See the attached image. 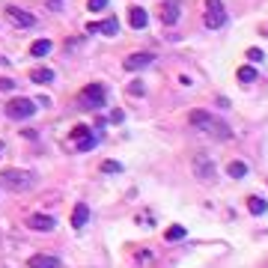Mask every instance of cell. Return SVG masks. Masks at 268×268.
<instances>
[{"label": "cell", "mask_w": 268, "mask_h": 268, "mask_svg": "<svg viewBox=\"0 0 268 268\" xmlns=\"http://www.w3.org/2000/svg\"><path fill=\"white\" fill-rule=\"evenodd\" d=\"M188 119H191V125H197V128H203V131H209L215 140H230V137H233V131H230V125H227V122L215 119V116H212V113H206V110H194Z\"/></svg>", "instance_id": "1"}, {"label": "cell", "mask_w": 268, "mask_h": 268, "mask_svg": "<svg viewBox=\"0 0 268 268\" xmlns=\"http://www.w3.org/2000/svg\"><path fill=\"white\" fill-rule=\"evenodd\" d=\"M33 179L36 176L30 173V170H18V167L0 173V182H3L9 191H30V188H33Z\"/></svg>", "instance_id": "2"}, {"label": "cell", "mask_w": 268, "mask_h": 268, "mask_svg": "<svg viewBox=\"0 0 268 268\" xmlns=\"http://www.w3.org/2000/svg\"><path fill=\"white\" fill-rule=\"evenodd\" d=\"M227 24V9L221 0H206V27L209 30H218Z\"/></svg>", "instance_id": "3"}, {"label": "cell", "mask_w": 268, "mask_h": 268, "mask_svg": "<svg viewBox=\"0 0 268 268\" xmlns=\"http://www.w3.org/2000/svg\"><path fill=\"white\" fill-rule=\"evenodd\" d=\"M36 113V104L30 99H12L6 104V116L9 119H27V116H33Z\"/></svg>", "instance_id": "4"}, {"label": "cell", "mask_w": 268, "mask_h": 268, "mask_svg": "<svg viewBox=\"0 0 268 268\" xmlns=\"http://www.w3.org/2000/svg\"><path fill=\"white\" fill-rule=\"evenodd\" d=\"M104 87L101 84H90V87H84V93H81V104L84 107H104Z\"/></svg>", "instance_id": "5"}, {"label": "cell", "mask_w": 268, "mask_h": 268, "mask_svg": "<svg viewBox=\"0 0 268 268\" xmlns=\"http://www.w3.org/2000/svg\"><path fill=\"white\" fill-rule=\"evenodd\" d=\"M6 15H9V21H12V24H18V27H33V24H36V15L24 12L21 6H9V9H6Z\"/></svg>", "instance_id": "6"}, {"label": "cell", "mask_w": 268, "mask_h": 268, "mask_svg": "<svg viewBox=\"0 0 268 268\" xmlns=\"http://www.w3.org/2000/svg\"><path fill=\"white\" fill-rule=\"evenodd\" d=\"M179 15H182V3H179V0H164V6H161V21H164V24H176Z\"/></svg>", "instance_id": "7"}, {"label": "cell", "mask_w": 268, "mask_h": 268, "mask_svg": "<svg viewBox=\"0 0 268 268\" xmlns=\"http://www.w3.org/2000/svg\"><path fill=\"white\" fill-rule=\"evenodd\" d=\"M152 60H155L152 54H146V51H140V54H131V57L125 60V69H128V72H137V69H146V66H149V63H152Z\"/></svg>", "instance_id": "8"}, {"label": "cell", "mask_w": 268, "mask_h": 268, "mask_svg": "<svg viewBox=\"0 0 268 268\" xmlns=\"http://www.w3.org/2000/svg\"><path fill=\"white\" fill-rule=\"evenodd\" d=\"M30 227L39 230V233H51V230L57 227V221H54L51 215H33V218H30Z\"/></svg>", "instance_id": "9"}, {"label": "cell", "mask_w": 268, "mask_h": 268, "mask_svg": "<svg viewBox=\"0 0 268 268\" xmlns=\"http://www.w3.org/2000/svg\"><path fill=\"white\" fill-rule=\"evenodd\" d=\"M146 21H149L146 9H140V6H131V9H128V24H131L134 30H143V27H146Z\"/></svg>", "instance_id": "10"}, {"label": "cell", "mask_w": 268, "mask_h": 268, "mask_svg": "<svg viewBox=\"0 0 268 268\" xmlns=\"http://www.w3.org/2000/svg\"><path fill=\"white\" fill-rule=\"evenodd\" d=\"M87 221H90V209H87V203H78V206H75V212H72V227H75V230H81Z\"/></svg>", "instance_id": "11"}, {"label": "cell", "mask_w": 268, "mask_h": 268, "mask_svg": "<svg viewBox=\"0 0 268 268\" xmlns=\"http://www.w3.org/2000/svg\"><path fill=\"white\" fill-rule=\"evenodd\" d=\"M87 30H90V33H107V36H116L119 24H116V18H107V21H101V24H87Z\"/></svg>", "instance_id": "12"}, {"label": "cell", "mask_w": 268, "mask_h": 268, "mask_svg": "<svg viewBox=\"0 0 268 268\" xmlns=\"http://www.w3.org/2000/svg\"><path fill=\"white\" fill-rule=\"evenodd\" d=\"M30 268H60V259L48 256V253H36V256H30Z\"/></svg>", "instance_id": "13"}, {"label": "cell", "mask_w": 268, "mask_h": 268, "mask_svg": "<svg viewBox=\"0 0 268 268\" xmlns=\"http://www.w3.org/2000/svg\"><path fill=\"white\" fill-rule=\"evenodd\" d=\"M194 173H197V176H200V179H215V164H212V161H209V158H197V161H194Z\"/></svg>", "instance_id": "14"}, {"label": "cell", "mask_w": 268, "mask_h": 268, "mask_svg": "<svg viewBox=\"0 0 268 268\" xmlns=\"http://www.w3.org/2000/svg\"><path fill=\"white\" fill-rule=\"evenodd\" d=\"M247 209H250L253 215H265V212H268V203L262 200V197H250V200H247Z\"/></svg>", "instance_id": "15"}, {"label": "cell", "mask_w": 268, "mask_h": 268, "mask_svg": "<svg viewBox=\"0 0 268 268\" xmlns=\"http://www.w3.org/2000/svg\"><path fill=\"white\" fill-rule=\"evenodd\" d=\"M51 48H54V45H51L48 39H39V42H33L30 51H33V57H45V54H51Z\"/></svg>", "instance_id": "16"}, {"label": "cell", "mask_w": 268, "mask_h": 268, "mask_svg": "<svg viewBox=\"0 0 268 268\" xmlns=\"http://www.w3.org/2000/svg\"><path fill=\"white\" fill-rule=\"evenodd\" d=\"M238 81H241V84H253V81H256V69L253 66H241L238 69Z\"/></svg>", "instance_id": "17"}, {"label": "cell", "mask_w": 268, "mask_h": 268, "mask_svg": "<svg viewBox=\"0 0 268 268\" xmlns=\"http://www.w3.org/2000/svg\"><path fill=\"white\" fill-rule=\"evenodd\" d=\"M30 78H33L36 84H48V81H54V72L51 69H36Z\"/></svg>", "instance_id": "18"}, {"label": "cell", "mask_w": 268, "mask_h": 268, "mask_svg": "<svg viewBox=\"0 0 268 268\" xmlns=\"http://www.w3.org/2000/svg\"><path fill=\"white\" fill-rule=\"evenodd\" d=\"M227 173H230L233 179H241V176H247V164H241V161H233V164L227 167Z\"/></svg>", "instance_id": "19"}, {"label": "cell", "mask_w": 268, "mask_h": 268, "mask_svg": "<svg viewBox=\"0 0 268 268\" xmlns=\"http://www.w3.org/2000/svg\"><path fill=\"white\" fill-rule=\"evenodd\" d=\"M164 238H167V241H179V238H185V227H179V224H176V227H170L167 233H164Z\"/></svg>", "instance_id": "20"}, {"label": "cell", "mask_w": 268, "mask_h": 268, "mask_svg": "<svg viewBox=\"0 0 268 268\" xmlns=\"http://www.w3.org/2000/svg\"><path fill=\"white\" fill-rule=\"evenodd\" d=\"M93 146H96V137H93V134L87 131V134H84V137H81V143H78V149H81V152H87V149H93Z\"/></svg>", "instance_id": "21"}, {"label": "cell", "mask_w": 268, "mask_h": 268, "mask_svg": "<svg viewBox=\"0 0 268 268\" xmlns=\"http://www.w3.org/2000/svg\"><path fill=\"white\" fill-rule=\"evenodd\" d=\"M101 170H104V173H119V164H116V161H104V164H101Z\"/></svg>", "instance_id": "22"}, {"label": "cell", "mask_w": 268, "mask_h": 268, "mask_svg": "<svg viewBox=\"0 0 268 268\" xmlns=\"http://www.w3.org/2000/svg\"><path fill=\"white\" fill-rule=\"evenodd\" d=\"M128 93H134V96H143V81H131Z\"/></svg>", "instance_id": "23"}, {"label": "cell", "mask_w": 268, "mask_h": 268, "mask_svg": "<svg viewBox=\"0 0 268 268\" xmlns=\"http://www.w3.org/2000/svg\"><path fill=\"white\" fill-rule=\"evenodd\" d=\"M247 60L259 63V60H262V51H259V48H250V51H247Z\"/></svg>", "instance_id": "24"}, {"label": "cell", "mask_w": 268, "mask_h": 268, "mask_svg": "<svg viewBox=\"0 0 268 268\" xmlns=\"http://www.w3.org/2000/svg\"><path fill=\"white\" fill-rule=\"evenodd\" d=\"M104 6H107V0H90V9H93V12H101Z\"/></svg>", "instance_id": "25"}, {"label": "cell", "mask_w": 268, "mask_h": 268, "mask_svg": "<svg viewBox=\"0 0 268 268\" xmlns=\"http://www.w3.org/2000/svg\"><path fill=\"white\" fill-rule=\"evenodd\" d=\"M12 87H15V84H12L9 78H0V90H12Z\"/></svg>", "instance_id": "26"}, {"label": "cell", "mask_w": 268, "mask_h": 268, "mask_svg": "<svg viewBox=\"0 0 268 268\" xmlns=\"http://www.w3.org/2000/svg\"><path fill=\"white\" fill-rule=\"evenodd\" d=\"M6 63H9V60H6V57H0V66H6Z\"/></svg>", "instance_id": "27"}, {"label": "cell", "mask_w": 268, "mask_h": 268, "mask_svg": "<svg viewBox=\"0 0 268 268\" xmlns=\"http://www.w3.org/2000/svg\"><path fill=\"white\" fill-rule=\"evenodd\" d=\"M0 152H3V140H0Z\"/></svg>", "instance_id": "28"}]
</instances>
